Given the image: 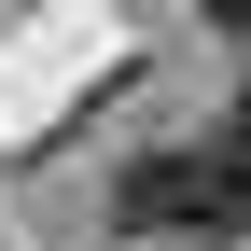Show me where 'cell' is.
I'll return each mask as SVG.
<instances>
[{"label":"cell","mask_w":251,"mask_h":251,"mask_svg":"<svg viewBox=\"0 0 251 251\" xmlns=\"http://www.w3.org/2000/svg\"><path fill=\"white\" fill-rule=\"evenodd\" d=\"M112 224L126 237H168V251H237L251 237V153L237 140H168L112 181Z\"/></svg>","instance_id":"6da1fadb"},{"label":"cell","mask_w":251,"mask_h":251,"mask_svg":"<svg viewBox=\"0 0 251 251\" xmlns=\"http://www.w3.org/2000/svg\"><path fill=\"white\" fill-rule=\"evenodd\" d=\"M209 14H224V28H237V42H251V0H209Z\"/></svg>","instance_id":"7a4b0ae2"},{"label":"cell","mask_w":251,"mask_h":251,"mask_svg":"<svg viewBox=\"0 0 251 251\" xmlns=\"http://www.w3.org/2000/svg\"><path fill=\"white\" fill-rule=\"evenodd\" d=\"M224 140H237V153H251V84H237V126H224Z\"/></svg>","instance_id":"3957f363"}]
</instances>
